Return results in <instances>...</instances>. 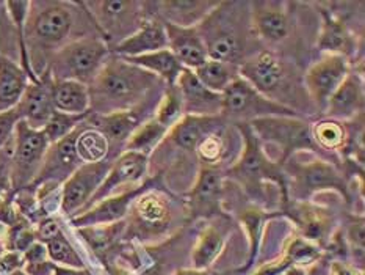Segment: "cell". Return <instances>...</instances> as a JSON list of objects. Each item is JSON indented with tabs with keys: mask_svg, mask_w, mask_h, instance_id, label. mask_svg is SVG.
Wrapping results in <instances>:
<instances>
[{
	"mask_svg": "<svg viewBox=\"0 0 365 275\" xmlns=\"http://www.w3.org/2000/svg\"><path fill=\"white\" fill-rule=\"evenodd\" d=\"M323 250L317 244L307 241L301 236H295L289 241V246L285 247L284 258H287L293 267H312L320 261Z\"/></svg>",
	"mask_w": 365,
	"mask_h": 275,
	"instance_id": "obj_42",
	"label": "cell"
},
{
	"mask_svg": "<svg viewBox=\"0 0 365 275\" xmlns=\"http://www.w3.org/2000/svg\"><path fill=\"white\" fill-rule=\"evenodd\" d=\"M110 57V47L101 36H83L53 52L47 66L52 81H76L90 85Z\"/></svg>",
	"mask_w": 365,
	"mask_h": 275,
	"instance_id": "obj_5",
	"label": "cell"
},
{
	"mask_svg": "<svg viewBox=\"0 0 365 275\" xmlns=\"http://www.w3.org/2000/svg\"><path fill=\"white\" fill-rule=\"evenodd\" d=\"M160 82L157 76L113 55L88 85L90 112L110 115L140 109Z\"/></svg>",
	"mask_w": 365,
	"mask_h": 275,
	"instance_id": "obj_1",
	"label": "cell"
},
{
	"mask_svg": "<svg viewBox=\"0 0 365 275\" xmlns=\"http://www.w3.org/2000/svg\"><path fill=\"white\" fill-rule=\"evenodd\" d=\"M331 212L306 201L290 203L285 209V214L297 224L301 238L317 244L319 247L327 246L332 236Z\"/></svg>",
	"mask_w": 365,
	"mask_h": 275,
	"instance_id": "obj_22",
	"label": "cell"
},
{
	"mask_svg": "<svg viewBox=\"0 0 365 275\" xmlns=\"http://www.w3.org/2000/svg\"><path fill=\"white\" fill-rule=\"evenodd\" d=\"M176 86L179 89L182 104H184V115L190 116H221V104L223 96L220 93H213L197 81L193 69L184 68Z\"/></svg>",
	"mask_w": 365,
	"mask_h": 275,
	"instance_id": "obj_21",
	"label": "cell"
},
{
	"mask_svg": "<svg viewBox=\"0 0 365 275\" xmlns=\"http://www.w3.org/2000/svg\"><path fill=\"white\" fill-rule=\"evenodd\" d=\"M0 203H2V199H0Z\"/></svg>",
	"mask_w": 365,
	"mask_h": 275,
	"instance_id": "obj_53",
	"label": "cell"
},
{
	"mask_svg": "<svg viewBox=\"0 0 365 275\" xmlns=\"http://www.w3.org/2000/svg\"><path fill=\"white\" fill-rule=\"evenodd\" d=\"M11 159L13 137L5 146L0 148V199L11 194Z\"/></svg>",
	"mask_w": 365,
	"mask_h": 275,
	"instance_id": "obj_46",
	"label": "cell"
},
{
	"mask_svg": "<svg viewBox=\"0 0 365 275\" xmlns=\"http://www.w3.org/2000/svg\"><path fill=\"white\" fill-rule=\"evenodd\" d=\"M223 124L221 116H190L184 115L170 129L168 136L182 151L195 153L201 141Z\"/></svg>",
	"mask_w": 365,
	"mask_h": 275,
	"instance_id": "obj_27",
	"label": "cell"
},
{
	"mask_svg": "<svg viewBox=\"0 0 365 275\" xmlns=\"http://www.w3.org/2000/svg\"><path fill=\"white\" fill-rule=\"evenodd\" d=\"M58 233H61V228H60V224L57 222V220H55L53 217H44L38 222L35 238L38 242L46 244L51 239H53Z\"/></svg>",
	"mask_w": 365,
	"mask_h": 275,
	"instance_id": "obj_48",
	"label": "cell"
},
{
	"mask_svg": "<svg viewBox=\"0 0 365 275\" xmlns=\"http://www.w3.org/2000/svg\"><path fill=\"white\" fill-rule=\"evenodd\" d=\"M344 238L348 247V255L359 254L364 258V242H365V233H364V217L362 216H353L345 226Z\"/></svg>",
	"mask_w": 365,
	"mask_h": 275,
	"instance_id": "obj_44",
	"label": "cell"
},
{
	"mask_svg": "<svg viewBox=\"0 0 365 275\" xmlns=\"http://www.w3.org/2000/svg\"><path fill=\"white\" fill-rule=\"evenodd\" d=\"M21 120L18 110L13 109L10 112L0 114V148L5 146L11 140L16 124Z\"/></svg>",
	"mask_w": 365,
	"mask_h": 275,
	"instance_id": "obj_47",
	"label": "cell"
},
{
	"mask_svg": "<svg viewBox=\"0 0 365 275\" xmlns=\"http://www.w3.org/2000/svg\"><path fill=\"white\" fill-rule=\"evenodd\" d=\"M239 74L265 98L287 109L289 101L297 99V104H301L309 99L297 69L272 51H259L246 59L239 66Z\"/></svg>",
	"mask_w": 365,
	"mask_h": 275,
	"instance_id": "obj_3",
	"label": "cell"
},
{
	"mask_svg": "<svg viewBox=\"0 0 365 275\" xmlns=\"http://www.w3.org/2000/svg\"><path fill=\"white\" fill-rule=\"evenodd\" d=\"M76 149L78 159H81L82 164L107 161L110 156V144L104 134L99 129L93 128V126H90L86 121L82 124V129L77 136Z\"/></svg>",
	"mask_w": 365,
	"mask_h": 275,
	"instance_id": "obj_37",
	"label": "cell"
},
{
	"mask_svg": "<svg viewBox=\"0 0 365 275\" xmlns=\"http://www.w3.org/2000/svg\"><path fill=\"white\" fill-rule=\"evenodd\" d=\"M350 73V60L336 54H322L320 59L309 66L303 82L315 110L324 112L331 96Z\"/></svg>",
	"mask_w": 365,
	"mask_h": 275,
	"instance_id": "obj_13",
	"label": "cell"
},
{
	"mask_svg": "<svg viewBox=\"0 0 365 275\" xmlns=\"http://www.w3.org/2000/svg\"><path fill=\"white\" fill-rule=\"evenodd\" d=\"M173 275H232V274H217L209 271H196V269H179Z\"/></svg>",
	"mask_w": 365,
	"mask_h": 275,
	"instance_id": "obj_51",
	"label": "cell"
},
{
	"mask_svg": "<svg viewBox=\"0 0 365 275\" xmlns=\"http://www.w3.org/2000/svg\"><path fill=\"white\" fill-rule=\"evenodd\" d=\"M127 222L110 224V225H98V226H86L77 228L78 234L83 236V239L88 242V246L96 251L99 256H106L110 250L113 249L115 244L123 238L125 233Z\"/></svg>",
	"mask_w": 365,
	"mask_h": 275,
	"instance_id": "obj_38",
	"label": "cell"
},
{
	"mask_svg": "<svg viewBox=\"0 0 365 275\" xmlns=\"http://www.w3.org/2000/svg\"><path fill=\"white\" fill-rule=\"evenodd\" d=\"M329 275H364L359 267L354 264L342 261V259H334V261L329 263Z\"/></svg>",
	"mask_w": 365,
	"mask_h": 275,
	"instance_id": "obj_49",
	"label": "cell"
},
{
	"mask_svg": "<svg viewBox=\"0 0 365 275\" xmlns=\"http://www.w3.org/2000/svg\"><path fill=\"white\" fill-rule=\"evenodd\" d=\"M322 27L319 34L320 54H336L348 59L356 51V38L346 24L328 10H322Z\"/></svg>",
	"mask_w": 365,
	"mask_h": 275,
	"instance_id": "obj_28",
	"label": "cell"
},
{
	"mask_svg": "<svg viewBox=\"0 0 365 275\" xmlns=\"http://www.w3.org/2000/svg\"><path fill=\"white\" fill-rule=\"evenodd\" d=\"M155 16L178 27H197L220 5L217 0H165L153 4Z\"/></svg>",
	"mask_w": 365,
	"mask_h": 275,
	"instance_id": "obj_26",
	"label": "cell"
},
{
	"mask_svg": "<svg viewBox=\"0 0 365 275\" xmlns=\"http://www.w3.org/2000/svg\"><path fill=\"white\" fill-rule=\"evenodd\" d=\"M138 112L140 109L129 110V112L110 114V115L90 114V116L86 118V123L104 134L106 139L108 140L110 148L112 146L124 148L127 139L130 137V134L143 123Z\"/></svg>",
	"mask_w": 365,
	"mask_h": 275,
	"instance_id": "obj_29",
	"label": "cell"
},
{
	"mask_svg": "<svg viewBox=\"0 0 365 275\" xmlns=\"http://www.w3.org/2000/svg\"><path fill=\"white\" fill-rule=\"evenodd\" d=\"M44 246L47 250V258H49L55 266L68 267V269L77 271L85 269L83 259L77 254L76 249L71 246V242L68 241L66 236L63 234V231L58 233L49 242H46Z\"/></svg>",
	"mask_w": 365,
	"mask_h": 275,
	"instance_id": "obj_41",
	"label": "cell"
},
{
	"mask_svg": "<svg viewBox=\"0 0 365 275\" xmlns=\"http://www.w3.org/2000/svg\"><path fill=\"white\" fill-rule=\"evenodd\" d=\"M364 115V81L358 73L348 74L344 84L332 94L324 116L337 121H353Z\"/></svg>",
	"mask_w": 365,
	"mask_h": 275,
	"instance_id": "obj_24",
	"label": "cell"
},
{
	"mask_svg": "<svg viewBox=\"0 0 365 275\" xmlns=\"http://www.w3.org/2000/svg\"><path fill=\"white\" fill-rule=\"evenodd\" d=\"M124 60L132 63L135 66L148 71L150 74L157 76L168 86L176 85L180 73L184 71V66L180 65V61L174 57L170 49H162L157 52L138 55V57H127Z\"/></svg>",
	"mask_w": 365,
	"mask_h": 275,
	"instance_id": "obj_32",
	"label": "cell"
},
{
	"mask_svg": "<svg viewBox=\"0 0 365 275\" xmlns=\"http://www.w3.org/2000/svg\"><path fill=\"white\" fill-rule=\"evenodd\" d=\"M82 124L65 139H61L58 141H55V144L49 145L47 153L44 156L41 170H39L34 184L30 186L31 189H36L41 184L60 186L65 183V181L73 175L78 167H81L82 162L77 156L76 140H77L78 132L82 129Z\"/></svg>",
	"mask_w": 365,
	"mask_h": 275,
	"instance_id": "obj_16",
	"label": "cell"
},
{
	"mask_svg": "<svg viewBox=\"0 0 365 275\" xmlns=\"http://www.w3.org/2000/svg\"><path fill=\"white\" fill-rule=\"evenodd\" d=\"M226 132L223 124L218 129L213 131L205 137L200 146L196 148V156L201 162V167H212L218 169V164L225 161L227 154V144H226Z\"/></svg>",
	"mask_w": 365,
	"mask_h": 275,
	"instance_id": "obj_39",
	"label": "cell"
},
{
	"mask_svg": "<svg viewBox=\"0 0 365 275\" xmlns=\"http://www.w3.org/2000/svg\"><path fill=\"white\" fill-rule=\"evenodd\" d=\"M221 96V118L234 124H250L267 116H301L295 110L269 101L242 77L235 79Z\"/></svg>",
	"mask_w": 365,
	"mask_h": 275,
	"instance_id": "obj_8",
	"label": "cell"
},
{
	"mask_svg": "<svg viewBox=\"0 0 365 275\" xmlns=\"http://www.w3.org/2000/svg\"><path fill=\"white\" fill-rule=\"evenodd\" d=\"M168 38V49L173 52L180 65L188 69H196L209 59L207 51L197 27H178L163 22Z\"/></svg>",
	"mask_w": 365,
	"mask_h": 275,
	"instance_id": "obj_25",
	"label": "cell"
},
{
	"mask_svg": "<svg viewBox=\"0 0 365 275\" xmlns=\"http://www.w3.org/2000/svg\"><path fill=\"white\" fill-rule=\"evenodd\" d=\"M182 116H184V104H182L179 89L176 85L165 86L162 96L155 106L154 118L165 128L171 129Z\"/></svg>",
	"mask_w": 365,
	"mask_h": 275,
	"instance_id": "obj_40",
	"label": "cell"
},
{
	"mask_svg": "<svg viewBox=\"0 0 365 275\" xmlns=\"http://www.w3.org/2000/svg\"><path fill=\"white\" fill-rule=\"evenodd\" d=\"M306 275H322V264H314L311 269H309L307 272H306Z\"/></svg>",
	"mask_w": 365,
	"mask_h": 275,
	"instance_id": "obj_52",
	"label": "cell"
},
{
	"mask_svg": "<svg viewBox=\"0 0 365 275\" xmlns=\"http://www.w3.org/2000/svg\"><path fill=\"white\" fill-rule=\"evenodd\" d=\"M38 5L41 10L30 11L26 22L30 43L44 51L55 49L57 52L66 44L74 29V13L71 10L73 4L44 2Z\"/></svg>",
	"mask_w": 365,
	"mask_h": 275,
	"instance_id": "obj_11",
	"label": "cell"
},
{
	"mask_svg": "<svg viewBox=\"0 0 365 275\" xmlns=\"http://www.w3.org/2000/svg\"><path fill=\"white\" fill-rule=\"evenodd\" d=\"M235 126L243 137V149L237 162L227 170V176L239 183L252 199L259 200L265 194V183L276 184L281 189L284 203L287 201V178L282 165L268 156L250 124Z\"/></svg>",
	"mask_w": 365,
	"mask_h": 275,
	"instance_id": "obj_4",
	"label": "cell"
},
{
	"mask_svg": "<svg viewBox=\"0 0 365 275\" xmlns=\"http://www.w3.org/2000/svg\"><path fill=\"white\" fill-rule=\"evenodd\" d=\"M250 126L260 144L267 141L279 149L281 165L295 153L317 151L311 137V124L301 116H267L250 123Z\"/></svg>",
	"mask_w": 365,
	"mask_h": 275,
	"instance_id": "obj_9",
	"label": "cell"
},
{
	"mask_svg": "<svg viewBox=\"0 0 365 275\" xmlns=\"http://www.w3.org/2000/svg\"><path fill=\"white\" fill-rule=\"evenodd\" d=\"M168 132V128H165L154 116H150L130 134V137L127 139L124 145V151L140 153L149 157V154L166 139Z\"/></svg>",
	"mask_w": 365,
	"mask_h": 275,
	"instance_id": "obj_36",
	"label": "cell"
},
{
	"mask_svg": "<svg viewBox=\"0 0 365 275\" xmlns=\"http://www.w3.org/2000/svg\"><path fill=\"white\" fill-rule=\"evenodd\" d=\"M242 222L250 234V261L248 266L252 264L254 258L257 255L259 249V241H260V228L264 224V217H262V212L257 209L246 211L245 216L242 217Z\"/></svg>",
	"mask_w": 365,
	"mask_h": 275,
	"instance_id": "obj_45",
	"label": "cell"
},
{
	"mask_svg": "<svg viewBox=\"0 0 365 275\" xmlns=\"http://www.w3.org/2000/svg\"><path fill=\"white\" fill-rule=\"evenodd\" d=\"M36 82H30L16 110L21 120L31 129L43 131L55 112L52 102V77L44 71Z\"/></svg>",
	"mask_w": 365,
	"mask_h": 275,
	"instance_id": "obj_19",
	"label": "cell"
},
{
	"mask_svg": "<svg viewBox=\"0 0 365 275\" xmlns=\"http://www.w3.org/2000/svg\"><path fill=\"white\" fill-rule=\"evenodd\" d=\"M148 165L149 162L145 154L123 151L113 159L112 167H110L106 179L102 181V184L99 186L96 194L93 195V199L88 201L83 211L91 208L93 204L107 199V196L123 194L130 191V189L145 184L143 181L148 176Z\"/></svg>",
	"mask_w": 365,
	"mask_h": 275,
	"instance_id": "obj_15",
	"label": "cell"
},
{
	"mask_svg": "<svg viewBox=\"0 0 365 275\" xmlns=\"http://www.w3.org/2000/svg\"><path fill=\"white\" fill-rule=\"evenodd\" d=\"M200 35L204 41L209 59L220 60L240 66L250 59V38L254 35L251 24L250 4L220 2V5L200 26Z\"/></svg>",
	"mask_w": 365,
	"mask_h": 275,
	"instance_id": "obj_2",
	"label": "cell"
},
{
	"mask_svg": "<svg viewBox=\"0 0 365 275\" xmlns=\"http://www.w3.org/2000/svg\"><path fill=\"white\" fill-rule=\"evenodd\" d=\"M127 226L137 238L153 239L168 231L174 220L173 201L165 194L148 187L130 204Z\"/></svg>",
	"mask_w": 365,
	"mask_h": 275,
	"instance_id": "obj_12",
	"label": "cell"
},
{
	"mask_svg": "<svg viewBox=\"0 0 365 275\" xmlns=\"http://www.w3.org/2000/svg\"><path fill=\"white\" fill-rule=\"evenodd\" d=\"M168 49V38H166L165 24L157 16H148L143 26L129 38L123 39L110 51L118 57H138L150 52Z\"/></svg>",
	"mask_w": 365,
	"mask_h": 275,
	"instance_id": "obj_23",
	"label": "cell"
},
{
	"mask_svg": "<svg viewBox=\"0 0 365 275\" xmlns=\"http://www.w3.org/2000/svg\"><path fill=\"white\" fill-rule=\"evenodd\" d=\"M285 178L290 176V189L297 201H306L317 192L334 191L339 192L348 201V184L344 173L336 165L328 161L317 159L303 162L297 154H292L287 161L282 164Z\"/></svg>",
	"mask_w": 365,
	"mask_h": 275,
	"instance_id": "obj_7",
	"label": "cell"
},
{
	"mask_svg": "<svg viewBox=\"0 0 365 275\" xmlns=\"http://www.w3.org/2000/svg\"><path fill=\"white\" fill-rule=\"evenodd\" d=\"M53 275H90L88 271H77V269H68V267H60V266H55L53 269Z\"/></svg>",
	"mask_w": 365,
	"mask_h": 275,
	"instance_id": "obj_50",
	"label": "cell"
},
{
	"mask_svg": "<svg viewBox=\"0 0 365 275\" xmlns=\"http://www.w3.org/2000/svg\"><path fill=\"white\" fill-rule=\"evenodd\" d=\"M91 114V112H90ZM90 114L85 115H71V114H61V112H55L52 114V116L49 118V121L44 126V136L49 140V144H55L61 139H65L66 136H69L71 132L76 131L78 126H81L86 118L90 116Z\"/></svg>",
	"mask_w": 365,
	"mask_h": 275,
	"instance_id": "obj_43",
	"label": "cell"
},
{
	"mask_svg": "<svg viewBox=\"0 0 365 275\" xmlns=\"http://www.w3.org/2000/svg\"><path fill=\"white\" fill-rule=\"evenodd\" d=\"M223 171L220 169L201 167L192 191L187 194V214L192 219L213 217L221 214L223 204Z\"/></svg>",
	"mask_w": 365,
	"mask_h": 275,
	"instance_id": "obj_17",
	"label": "cell"
},
{
	"mask_svg": "<svg viewBox=\"0 0 365 275\" xmlns=\"http://www.w3.org/2000/svg\"><path fill=\"white\" fill-rule=\"evenodd\" d=\"M193 73L205 89L220 94H223L227 86L240 77L237 65L212 59H207L201 66L193 69Z\"/></svg>",
	"mask_w": 365,
	"mask_h": 275,
	"instance_id": "obj_35",
	"label": "cell"
},
{
	"mask_svg": "<svg viewBox=\"0 0 365 275\" xmlns=\"http://www.w3.org/2000/svg\"><path fill=\"white\" fill-rule=\"evenodd\" d=\"M254 35L262 41L274 46L289 39L293 21L285 2H252L250 4Z\"/></svg>",
	"mask_w": 365,
	"mask_h": 275,
	"instance_id": "obj_18",
	"label": "cell"
},
{
	"mask_svg": "<svg viewBox=\"0 0 365 275\" xmlns=\"http://www.w3.org/2000/svg\"><path fill=\"white\" fill-rule=\"evenodd\" d=\"M53 109L61 114H90L88 85L76 81H52Z\"/></svg>",
	"mask_w": 365,
	"mask_h": 275,
	"instance_id": "obj_31",
	"label": "cell"
},
{
	"mask_svg": "<svg viewBox=\"0 0 365 275\" xmlns=\"http://www.w3.org/2000/svg\"><path fill=\"white\" fill-rule=\"evenodd\" d=\"M148 187H150V183L146 181V183L140 187L130 189V191L118 195L107 196V199L93 204L91 208L81 212L78 216L69 219L71 224L76 228H86L121 222V220H125L132 201L137 199L143 191H146Z\"/></svg>",
	"mask_w": 365,
	"mask_h": 275,
	"instance_id": "obj_20",
	"label": "cell"
},
{
	"mask_svg": "<svg viewBox=\"0 0 365 275\" xmlns=\"http://www.w3.org/2000/svg\"><path fill=\"white\" fill-rule=\"evenodd\" d=\"M311 137L317 149L336 153L346 149L350 132H348L345 123L324 116L311 124Z\"/></svg>",
	"mask_w": 365,
	"mask_h": 275,
	"instance_id": "obj_34",
	"label": "cell"
},
{
	"mask_svg": "<svg viewBox=\"0 0 365 275\" xmlns=\"http://www.w3.org/2000/svg\"><path fill=\"white\" fill-rule=\"evenodd\" d=\"M225 249V234L213 224L200 231L192 250V269L209 271Z\"/></svg>",
	"mask_w": 365,
	"mask_h": 275,
	"instance_id": "obj_33",
	"label": "cell"
},
{
	"mask_svg": "<svg viewBox=\"0 0 365 275\" xmlns=\"http://www.w3.org/2000/svg\"><path fill=\"white\" fill-rule=\"evenodd\" d=\"M49 145L43 131L31 129L22 120L18 121L13 134L11 194L34 184Z\"/></svg>",
	"mask_w": 365,
	"mask_h": 275,
	"instance_id": "obj_10",
	"label": "cell"
},
{
	"mask_svg": "<svg viewBox=\"0 0 365 275\" xmlns=\"http://www.w3.org/2000/svg\"><path fill=\"white\" fill-rule=\"evenodd\" d=\"M113 161H101L94 164H82L65 183L61 184L60 209L66 217L73 219L85 209L86 204L96 194L102 181L112 167Z\"/></svg>",
	"mask_w": 365,
	"mask_h": 275,
	"instance_id": "obj_14",
	"label": "cell"
},
{
	"mask_svg": "<svg viewBox=\"0 0 365 275\" xmlns=\"http://www.w3.org/2000/svg\"><path fill=\"white\" fill-rule=\"evenodd\" d=\"M30 79L21 65L6 57H0V114L16 109L22 99Z\"/></svg>",
	"mask_w": 365,
	"mask_h": 275,
	"instance_id": "obj_30",
	"label": "cell"
},
{
	"mask_svg": "<svg viewBox=\"0 0 365 275\" xmlns=\"http://www.w3.org/2000/svg\"><path fill=\"white\" fill-rule=\"evenodd\" d=\"M81 5L108 47H115L123 39L133 35L148 18L146 4L135 0H98L82 2Z\"/></svg>",
	"mask_w": 365,
	"mask_h": 275,
	"instance_id": "obj_6",
	"label": "cell"
}]
</instances>
